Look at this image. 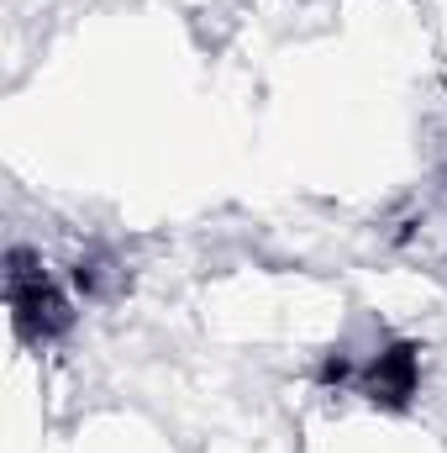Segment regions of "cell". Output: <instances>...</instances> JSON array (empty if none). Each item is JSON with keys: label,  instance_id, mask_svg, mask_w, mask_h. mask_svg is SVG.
<instances>
[{"label": "cell", "instance_id": "obj_1", "mask_svg": "<svg viewBox=\"0 0 447 453\" xmlns=\"http://www.w3.org/2000/svg\"><path fill=\"white\" fill-rule=\"evenodd\" d=\"M5 296H11V317H16V333L27 342H53L58 333H69L74 311H69V296L53 285V274L42 269V258H32L27 248H11L5 258Z\"/></svg>", "mask_w": 447, "mask_h": 453}, {"label": "cell", "instance_id": "obj_2", "mask_svg": "<svg viewBox=\"0 0 447 453\" xmlns=\"http://www.w3.org/2000/svg\"><path fill=\"white\" fill-rule=\"evenodd\" d=\"M358 390L374 401V406H405L416 390H421V348L416 342H395L384 348L363 374H358Z\"/></svg>", "mask_w": 447, "mask_h": 453}, {"label": "cell", "instance_id": "obj_3", "mask_svg": "<svg viewBox=\"0 0 447 453\" xmlns=\"http://www.w3.org/2000/svg\"><path fill=\"white\" fill-rule=\"evenodd\" d=\"M74 285H80L85 296H111V285H116V264H111V258H101V253L80 258V269H74Z\"/></svg>", "mask_w": 447, "mask_h": 453}]
</instances>
